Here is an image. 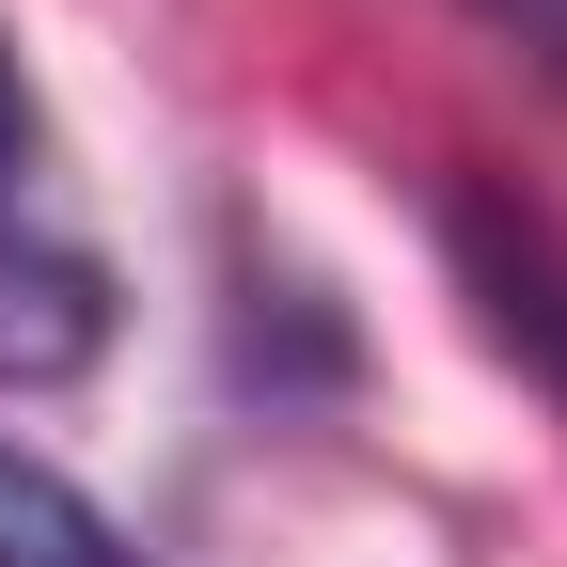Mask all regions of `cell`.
<instances>
[{
    "instance_id": "cell-1",
    "label": "cell",
    "mask_w": 567,
    "mask_h": 567,
    "mask_svg": "<svg viewBox=\"0 0 567 567\" xmlns=\"http://www.w3.org/2000/svg\"><path fill=\"white\" fill-rule=\"evenodd\" d=\"M111 347V252H95V205L63 174V142L0 48V394H63Z\"/></svg>"
},
{
    "instance_id": "cell-2",
    "label": "cell",
    "mask_w": 567,
    "mask_h": 567,
    "mask_svg": "<svg viewBox=\"0 0 567 567\" xmlns=\"http://www.w3.org/2000/svg\"><path fill=\"white\" fill-rule=\"evenodd\" d=\"M0 567H158V551H126V520L80 473H48L32 442H0Z\"/></svg>"
},
{
    "instance_id": "cell-3",
    "label": "cell",
    "mask_w": 567,
    "mask_h": 567,
    "mask_svg": "<svg viewBox=\"0 0 567 567\" xmlns=\"http://www.w3.org/2000/svg\"><path fill=\"white\" fill-rule=\"evenodd\" d=\"M473 17H488V32H520L551 80H567V0H473Z\"/></svg>"
}]
</instances>
